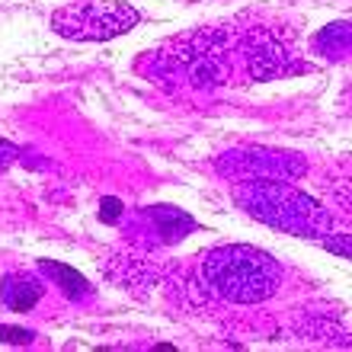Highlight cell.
I'll use <instances>...</instances> for the list:
<instances>
[{"mask_svg": "<svg viewBox=\"0 0 352 352\" xmlns=\"http://www.w3.org/2000/svg\"><path fill=\"white\" fill-rule=\"evenodd\" d=\"M212 278L224 295L237 301H256L266 298L278 282V269L266 253H256L250 247H231L212 256Z\"/></svg>", "mask_w": 352, "mask_h": 352, "instance_id": "obj_1", "label": "cell"}, {"mask_svg": "<svg viewBox=\"0 0 352 352\" xmlns=\"http://www.w3.org/2000/svg\"><path fill=\"white\" fill-rule=\"evenodd\" d=\"M138 23V10L129 3H112V0H80L71 7L58 10L52 16V26L67 38H100L122 36Z\"/></svg>", "mask_w": 352, "mask_h": 352, "instance_id": "obj_2", "label": "cell"}, {"mask_svg": "<svg viewBox=\"0 0 352 352\" xmlns=\"http://www.w3.org/2000/svg\"><path fill=\"white\" fill-rule=\"evenodd\" d=\"M42 298V285L32 282V278H23V276H10L3 282V301H7L13 311H29Z\"/></svg>", "mask_w": 352, "mask_h": 352, "instance_id": "obj_3", "label": "cell"}, {"mask_svg": "<svg viewBox=\"0 0 352 352\" xmlns=\"http://www.w3.org/2000/svg\"><path fill=\"white\" fill-rule=\"evenodd\" d=\"M42 269H45V272H52V276L55 278H61V282H65V292L71 298H84V292H87V282H84V276H77L74 269H67V266H55V263H42Z\"/></svg>", "mask_w": 352, "mask_h": 352, "instance_id": "obj_4", "label": "cell"}, {"mask_svg": "<svg viewBox=\"0 0 352 352\" xmlns=\"http://www.w3.org/2000/svg\"><path fill=\"white\" fill-rule=\"evenodd\" d=\"M0 340L3 343H29L32 340V333H26V330H16V327H0Z\"/></svg>", "mask_w": 352, "mask_h": 352, "instance_id": "obj_5", "label": "cell"}, {"mask_svg": "<svg viewBox=\"0 0 352 352\" xmlns=\"http://www.w3.org/2000/svg\"><path fill=\"white\" fill-rule=\"evenodd\" d=\"M102 208H106V212H102V218H106V221L119 214V202H116V199H112V202H102Z\"/></svg>", "mask_w": 352, "mask_h": 352, "instance_id": "obj_6", "label": "cell"}]
</instances>
